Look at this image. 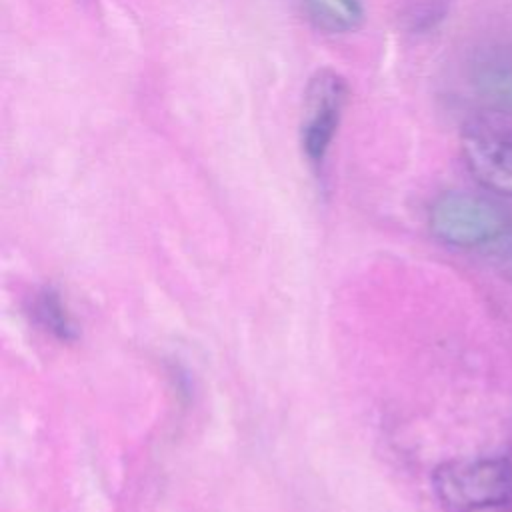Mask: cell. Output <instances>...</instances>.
Segmentation results:
<instances>
[{
  "mask_svg": "<svg viewBox=\"0 0 512 512\" xmlns=\"http://www.w3.org/2000/svg\"><path fill=\"white\" fill-rule=\"evenodd\" d=\"M436 500L448 512H480L512 498V462L498 456L458 458L432 474Z\"/></svg>",
  "mask_w": 512,
  "mask_h": 512,
  "instance_id": "1",
  "label": "cell"
},
{
  "mask_svg": "<svg viewBox=\"0 0 512 512\" xmlns=\"http://www.w3.org/2000/svg\"><path fill=\"white\" fill-rule=\"evenodd\" d=\"M432 234L454 248H484L506 236L512 228L510 212L486 196L446 192L428 212Z\"/></svg>",
  "mask_w": 512,
  "mask_h": 512,
  "instance_id": "2",
  "label": "cell"
},
{
  "mask_svg": "<svg viewBox=\"0 0 512 512\" xmlns=\"http://www.w3.org/2000/svg\"><path fill=\"white\" fill-rule=\"evenodd\" d=\"M348 104V84L334 70H318L306 84L300 116V146L312 164H320L338 132Z\"/></svg>",
  "mask_w": 512,
  "mask_h": 512,
  "instance_id": "3",
  "label": "cell"
},
{
  "mask_svg": "<svg viewBox=\"0 0 512 512\" xmlns=\"http://www.w3.org/2000/svg\"><path fill=\"white\" fill-rule=\"evenodd\" d=\"M468 172L486 190L512 198V136L490 126H470L460 136Z\"/></svg>",
  "mask_w": 512,
  "mask_h": 512,
  "instance_id": "4",
  "label": "cell"
},
{
  "mask_svg": "<svg viewBox=\"0 0 512 512\" xmlns=\"http://www.w3.org/2000/svg\"><path fill=\"white\" fill-rule=\"evenodd\" d=\"M468 82L486 106L512 114V40L474 50L468 60Z\"/></svg>",
  "mask_w": 512,
  "mask_h": 512,
  "instance_id": "5",
  "label": "cell"
},
{
  "mask_svg": "<svg viewBox=\"0 0 512 512\" xmlns=\"http://www.w3.org/2000/svg\"><path fill=\"white\" fill-rule=\"evenodd\" d=\"M304 18L328 34H346L360 28L364 8L360 0H294Z\"/></svg>",
  "mask_w": 512,
  "mask_h": 512,
  "instance_id": "6",
  "label": "cell"
},
{
  "mask_svg": "<svg viewBox=\"0 0 512 512\" xmlns=\"http://www.w3.org/2000/svg\"><path fill=\"white\" fill-rule=\"evenodd\" d=\"M34 314L38 322L54 336L68 340L74 336V326L60 296L52 290H44L34 302Z\"/></svg>",
  "mask_w": 512,
  "mask_h": 512,
  "instance_id": "7",
  "label": "cell"
}]
</instances>
